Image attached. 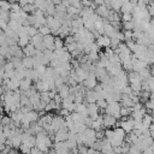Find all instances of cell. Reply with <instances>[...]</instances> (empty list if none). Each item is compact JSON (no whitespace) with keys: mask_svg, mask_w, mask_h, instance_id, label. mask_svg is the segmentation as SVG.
Instances as JSON below:
<instances>
[{"mask_svg":"<svg viewBox=\"0 0 154 154\" xmlns=\"http://www.w3.org/2000/svg\"><path fill=\"white\" fill-rule=\"evenodd\" d=\"M82 137H83V144L87 147H91L96 141V131L91 128H87L82 132Z\"/></svg>","mask_w":154,"mask_h":154,"instance_id":"1","label":"cell"},{"mask_svg":"<svg viewBox=\"0 0 154 154\" xmlns=\"http://www.w3.org/2000/svg\"><path fill=\"white\" fill-rule=\"evenodd\" d=\"M120 109H122V105L119 102H109L107 105V107L105 108L106 113L107 114H111L113 117H116L117 119H122V116H120Z\"/></svg>","mask_w":154,"mask_h":154,"instance_id":"2","label":"cell"},{"mask_svg":"<svg viewBox=\"0 0 154 154\" xmlns=\"http://www.w3.org/2000/svg\"><path fill=\"white\" fill-rule=\"evenodd\" d=\"M51 125H52V129H53L54 132H57V131H58L59 129H61V128H66L65 117H61L60 114H59L58 117H54V116H53V119H52Z\"/></svg>","mask_w":154,"mask_h":154,"instance_id":"3","label":"cell"},{"mask_svg":"<svg viewBox=\"0 0 154 154\" xmlns=\"http://www.w3.org/2000/svg\"><path fill=\"white\" fill-rule=\"evenodd\" d=\"M117 123H118V119L111 114H103V128L105 129H112V128H116L117 126Z\"/></svg>","mask_w":154,"mask_h":154,"instance_id":"4","label":"cell"},{"mask_svg":"<svg viewBox=\"0 0 154 154\" xmlns=\"http://www.w3.org/2000/svg\"><path fill=\"white\" fill-rule=\"evenodd\" d=\"M69 138V129L67 128H61L54 134V141L55 142H64Z\"/></svg>","mask_w":154,"mask_h":154,"instance_id":"5","label":"cell"},{"mask_svg":"<svg viewBox=\"0 0 154 154\" xmlns=\"http://www.w3.org/2000/svg\"><path fill=\"white\" fill-rule=\"evenodd\" d=\"M97 78H96V76H95V73H93V72H90L89 73V76L83 81V84H84V87L87 88V89H94L96 85H97Z\"/></svg>","mask_w":154,"mask_h":154,"instance_id":"6","label":"cell"},{"mask_svg":"<svg viewBox=\"0 0 154 154\" xmlns=\"http://www.w3.org/2000/svg\"><path fill=\"white\" fill-rule=\"evenodd\" d=\"M122 70H123L122 69V63H109V65L106 67V71L112 77H114L116 75H118Z\"/></svg>","mask_w":154,"mask_h":154,"instance_id":"7","label":"cell"},{"mask_svg":"<svg viewBox=\"0 0 154 154\" xmlns=\"http://www.w3.org/2000/svg\"><path fill=\"white\" fill-rule=\"evenodd\" d=\"M109 12H111V8H109L106 4L99 5V6H96V8H95V13L99 14V16H100L101 18H103V19H107Z\"/></svg>","mask_w":154,"mask_h":154,"instance_id":"8","label":"cell"},{"mask_svg":"<svg viewBox=\"0 0 154 154\" xmlns=\"http://www.w3.org/2000/svg\"><path fill=\"white\" fill-rule=\"evenodd\" d=\"M54 40H55V36L49 34V35H46L43 36V46L46 49H49V51H54L55 49V46H54Z\"/></svg>","mask_w":154,"mask_h":154,"instance_id":"9","label":"cell"},{"mask_svg":"<svg viewBox=\"0 0 154 154\" xmlns=\"http://www.w3.org/2000/svg\"><path fill=\"white\" fill-rule=\"evenodd\" d=\"M96 45L99 47L107 48L111 46V37H108L107 35H100L96 37Z\"/></svg>","mask_w":154,"mask_h":154,"instance_id":"10","label":"cell"},{"mask_svg":"<svg viewBox=\"0 0 154 154\" xmlns=\"http://www.w3.org/2000/svg\"><path fill=\"white\" fill-rule=\"evenodd\" d=\"M84 101H87V103H94L97 101V94L94 89H87L85 95H84Z\"/></svg>","mask_w":154,"mask_h":154,"instance_id":"11","label":"cell"},{"mask_svg":"<svg viewBox=\"0 0 154 154\" xmlns=\"http://www.w3.org/2000/svg\"><path fill=\"white\" fill-rule=\"evenodd\" d=\"M87 108H88V114H89L90 118L96 119V118L99 117V109H100V107L96 105V102H94V103H88V105H87Z\"/></svg>","mask_w":154,"mask_h":154,"instance_id":"12","label":"cell"},{"mask_svg":"<svg viewBox=\"0 0 154 154\" xmlns=\"http://www.w3.org/2000/svg\"><path fill=\"white\" fill-rule=\"evenodd\" d=\"M23 117H24V113L20 111V108H18L17 111H14V112L11 113V119L16 123V125L18 128H20V123L23 120Z\"/></svg>","mask_w":154,"mask_h":154,"instance_id":"13","label":"cell"},{"mask_svg":"<svg viewBox=\"0 0 154 154\" xmlns=\"http://www.w3.org/2000/svg\"><path fill=\"white\" fill-rule=\"evenodd\" d=\"M94 13H95L94 8H91V7H83V8L81 10V12H79V17H81V18L83 19V22H84V20L91 18V16H93Z\"/></svg>","mask_w":154,"mask_h":154,"instance_id":"14","label":"cell"},{"mask_svg":"<svg viewBox=\"0 0 154 154\" xmlns=\"http://www.w3.org/2000/svg\"><path fill=\"white\" fill-rule=\"evenodd\" d=\"M54 149H55V152H57L58 154H66V153H69V150H70V149L67 148L65 141H64V142H55Z\"/></svg>","mask_w":154,"mask_h":154,"instance_id":"15","label":"cell"},{"mask_svg":"<svg viewBox=\"0 0 154 154\" xmlns=\"http://www.w3.org/2000/svg\"><path fill=\"white\" fill-rule=\"evenodd\" d=\"M31 84H32V79L30 77H24L23 79H20V83H19V89L22 91H25L28 89L31 88Z\"/></svg>","mask_w":154,"mask_h":154,"instance_id":"16","label":"cell"},{"mask_svg":"<svg viewBox=\"0 0 154 154\" xmlns=\"http://www.w3.org/2000/svg\"><path fill=\"white\" fill-rule=\"evenodd\" d=\"M57 91H58V94L61 96V99H65V97H67V96L70 95V85L65 83V84H63L61 87L57 88Z\"/></svg>","mask_w":154,"mask_h":154,"instance_id":"17","label":"cell"},{"mask_svg":"<svg viewBox=\"0 0 154 154\" xmlns=\"http://www.w3.org/2000/svg\"><path fill=\"white\" fill-rule=\"evenodd\" d=\"M75 111L78 112L83 118L89 117V114H88V108H87V106H85L83 102H81V103H76V108H75Z\"/></svg>","mask_w":154,"mask_h":154,"instance_id":"18","label":"cell"},{"mask_svg":"<svg viewBox=\"0 0 154 154\" xmlns=\"http://www.w3.org/2000/svg\"><path fill=\"white\" fill-rule=\"evenodd\" d=\"M36 52H37V49L35 48V46L32 43H29L28 46H25L23 48V53L25 57H34L36 54Z\"/></svg>","mask_w":154,"mask_h":154,"instance_id":"19","label":"cell"},{"mask_svg":"<svg viewBox=\"0 0 154 154\" xmlns=\"http://www.w3.org/2000/svg\"><path fill=\"white\" fill-rule=\"evenodd\" d=\"M35 87H36V90L38 93H42V91H49V85L43 81V79H38L37 82H35Z\"/></svg>","mask_w":154,"mask_h":154,"instance_id":"20","label":"cell"},{"mask_svg":"<svg viewBox=\"0 0 154 154\" xmlns=\"http://www.w3.org/2000/svg\"><path fill=\"white\" fill-rule=\"evenodd\" d=\"M22 26H23V24H22L20 22H18V20H13V19H10V20H8V28H11V29H12L13 31H16L17 34L20 31Z\"/></svg>","mask_w":154,"mask_h":154,"instance_id":"21","label":"cell"},{"mask_svg":"<svg viewBox=\"0 0 154 154\" xmlns=\"http://www.w3.org/2000/svg\"><path fill=\"white\" fill-rule=\"evenodd\" d=\"M22 63L25 69H34V66H35V60L32 57H24L22 59Z\"/></svg>","mask_w":154,"mask_h":154,"instance_id":"22","label":"cell"},{"mask_svg":"<svg viewBox=\"0 0 154 154\" xmlns=\"http://www.w3.org/2000/svg\"><path fill=\"white\" fill-rule=\"evenodd\" d=\"M123 2H124V0H109V4L107 6L109 8H112L113 11H119Z\"/></svg>","mask_w":154,"mask_h":154,"instance_id":"23","label":"cell"},{"mask_svg":"<svg viewBox=\"0 0 154 154\" xmlns=\"http://www.w3.org/2000/svg\"><path fill=\"white\" fill-rule=\"evenodd\" d=\"M30 36H28V35H24V36H19V40H18V46L20 47V48H24L25 46H28L29 43H30Z\"/></svg>","mask_w":154,"mask_h":154,"instance_id":"24","label":"cell"},{"mask_svg":"<svg viewBox=\"0 0 154 154\" xmlns=\"http://www.w3.org/2000/svg\"><path fill=\"white\" fill-rule=\"evenodd\" d=\"M29 100H30V103L32 105V109H34V107H35V106H37V105L41 102L40 93H38V91H37V93H35L34 95H31V96L29 97Z\"/></svg>","mask_w":154,"mask_h":154,"instance_id":"25","label":"cell"},{"mask_svg":"<svg viewBox=\"0 0 154 154\" xmlns=\"http://www.w3.org/2000/svg\"><path fill=\"white\" fill-rule=\"evenodd\" d=\"M153 120H154V118L152 117V116H149V114H144V117L142 118V123H143V126H144V129H149V126L152 125V123H153Z\"/></svg>","mask_w":154,"mask_h":154,"instance_id":"26","label":"cell"},{"mask_svg":"<svg viewBox=\"0 0 154 154\" xmlns=\"http://www.w3.org/2000/svg\"><path fill=\"white\" fill-rule=\"evenodd\" d=\"M131 113H132V107H123V106H122V109H120V116H122V118L130 117Z\"/></svg>","mask_w":154,"mask_h":154,"instance_id":"27","label":"cell"},{"mask_svg":"<svg viewBox=\"0 0 154 154\" xmlns=\"http://www.w3.org/2000/svg\"><path fill=\"white\" fill-rule=\"evenodd\" d=\"M22 10L25 11L26 13H34V12L37 10V7H36L34 4H26V5H24V6L22 7Z\"/></svg>","mask_w":154,"mask_h":154,"instance_id":"28","label":"cell"},{"mask_svg":"<svg viewBox=\"0 0 154 154\" xmlns=\"http://www.w3.org/2000/svg\"><path fill=\"white\" fill-rule=\"evenodd\" d=\"M12 123V119L10 116H1L0 117V125L1 126H7Z\"/></svg>","mask_w":154,"mask_h":154,"instance_id":"29","label":"cell"},{"mask_svg":"<svg viewBox=\"0 0 154 154\" xmlns=\"http://www.w3.org/2000/svg\"><path fill=\"white\" fill-rule=\"evenodd\" d=\"M26 32H28V35L30 37H32L34 35H36L38 32V29L36 26H34V25H26Z\"/></svg>","mask_w":154,"mask_h":154,"instance_id":"30","label":"cell"},{"mask_svg":"<svg viewBox=\"0 0 154 154\" xmlns=\"http://www.w3.org/2000/svg\"><path fill=\"white\" fill-rule=\"evenodd\" d=\"M123 28H124V30H131V31H134L135 30V22L134 20L124 22L123 23Z\"/></svg>","mask_w":154,"mask_h":154,"instance_id":"31","label":"cell"},{"mask_svg":"<svg viewBox=\"0 0 154 154\" xmlns=\"http://www.w3.org/2000/svg\"><path fill=\"white\" fill-rule=\"evenodd\" d=\"M19 152H20L22 154H30V153H31V147H29V146L25 144V143H22V144L19 146Z\"/></svg>","mask_w":154,"mask_h":154,"instance_id":"32","label":"cell"},{"mask_svg":"<svg viewBox=\"0 0 154 154\" xmlns=\"http://www.w3.org/2000/svg\"><path fill=\"white\" fill-rule=\"evenodd\" d=\"M120 43H122V41H120L117 36H113V37H111V46H109V47L113 48V49H116Z\"/></svg>","mask_w":154,"mask_h":154,"instance_id":"33","label":"cell"},{"mask_svg":"<svg viewBox=\"0 0 154 154\" xmlns=\"http://www.w3.org/2000/svg\"><path fill=\"white\" fill-rule=\"evenodd\" d=\"M38 32L40 34H42L43 36H46V35H49L51 34V29L48 28V25H41L40 28H38Z\"/></svg>","mask_w":154,"mask_h":154,"instance_id":"34","label":"cell"},{"mask_svg":"<svg viewBox=\"0 0 154 154\" xmlns=\"http://www.w3.org/2000/svg\"><path fill=\"white\" fill-rule=\"evenodd\" d=\"M64 41L61 40V37L60 36H58V37H55V40H54V46H55V49H60V48H64Z\"/></svg>","mask_w":154,"mask_h":154,"instance_id":"35","label":"cell"},{"mask_svg":"<svg viewBox=\"0 0 154 154\" xmlns=\"http://www.w3.org/2000/svg\"><path fill=\"white\" fill-rule=\"evenodd\" d=\"M40 96H41V100L45 101L46 103H48V102L52 100L51 96H49V94H48V91H42V93H40Z\"/></svg>","mask_w":154,"mask_h":154,"instance_id":"36","label":"cell"},{"mask_svg":"<svg viewBox=\"0 0 154 154\" xmlns=\"http://www.w3.org/2000/svg\"><path fill=\"white\" fill-rule=\"evenodd\" d=\"M96 105H97L101 109H105V108L107 107L108 102H107V100H106V99H99V100L96 101Z\"/></svg>","mask_w":154,"mask_h":154,"instance_id":"37","label":"cell"},{"mask_svg":"<svg viewBox=\"0 0 154 154\" xmlns=\"http://www.w3.org/2000/svg\"><path fill=\"white\" fill-rule=\"evenodd\" d=\"M6 43H7L6 34L4 32V30H0V46H1V45H6Z\"/></svg>","mask_w":154,"mask_h":154,"instance_id":"38","label":"cell"},{"mask_svg":"<svg viewBox=\"0 0 154 154\" xmlns=\"http://www.w3.org/2000/svg\"><path fill=\"white\" fill-rule=\"evenodd\" d=\"M122 19L123 22H129V20H132V13H122Z\"/></svg>","mask_w":154,"mask_h":154,"instance_id":"39","label":"cell"},{"mask_svg":"<svg viewBox=\"0 0 154 154\" xmlns=\"http://www.w3.org/2000/svg\"><path fill=\"white\" fill-rule=\"evenodd\" d=\"M73 42H76V40H75V36H73V35H69V36H66V37H65V40H64L65 46H66V45H70V43H73Z\"/></svg>","mask_w":154,"mask_h":154,"instance_id":"40","label":"cell"},{"mask_svg":"<svg viewBox=\"0 0 154 154\" xmlns=\"http://www.w3.org/2000/svg\"><path fill=\"white\" fill-rule=\"evenodd\" d=\"M59 114H60L61 117H66V116H69V114H70V112H69L66 108H61V109H60V112H59Z\"/></svg>","mask_w":154,"mask_h":154,"instance_id":"41","label":"cell"},{"mask_svg":"<svg viewBox=\"0 0 154 154\" xmlns=\"http://www.w3.org/2000/svg\"><path fill=\"white\" fill-rule=\"evenodd\" d=\"M148 0H137V5H142V6H147Z\"/></svg>","mask_w":154,"mask_h":154,"instance_id":"42","label":"cell"},{"mask_svg":"<svg viewBox=\"0 0 154 154\" xmlns=\"http://www.w3.org/2000/svg\"><path fill=\"white\" fill-rule=\"evenodd\" d=\"M47 154H58V153L55 152V149H54V148H51V149H48Z\"/></svg>","mask_w":154,"mask_h":154,"instance_id":"43","label":"cell"},{"mask_svg":"<svg viewBox=\"0 0 154 154\" xmlns=\"http://www.w3.org/2000/svg\"><path fill=\"white\" fill-rule=\"evenodd\" d=\"M51 1H52L54 5H58V4H60V2H61V0H51Z\"/></svg>","mask_w":154,"mask_h":154,"instance_id":"44","label":"cell"},{"mask_svg":"<svg viewBox=\"0 0 154 154\" xmlns=\"http://www.w3.org/2000/svg\"><path fill=\"white\" fill-rule=\"evenodd\" d=\"M103 2H105L106 5H108V4H109V0H103Z\"/></svg>","mask_w":154,"mask_h":154,"instance_id":"45","label":"cell"}]
</instances>
